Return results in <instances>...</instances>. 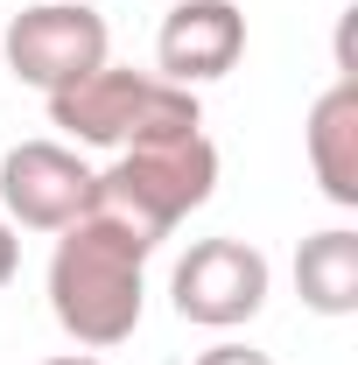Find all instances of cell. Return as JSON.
<instances>
[{
    "label": "cell",
    "instance_id": "obj_1",
    "mask_svg": "<svg viewBox=\"0 0 358 365\" xmlns=\"http://www.w3.org/2000/svg\"><path fill=\"white\" fill-rule=\"evenodd\" d=\"M162 239L127 225L120 211H85L78 225L56 232L49 253V317L63 323L85 351H113L140 330L148 302V253Z\"/></svg>",
    "mask_w": 358,
    "mask_h": 365
},
{
    "label": "cell",
    "instance_id": "obj_2",
    "mask_svg": "<svg viewBox=\"0 0 358 365\" xmlns=\"http://www.w3.org/2000/svg\"><path fill=\"white\" fill-rule=\"evenodd\" d=\"M211 190H218L211 134L204 127H176V134H148L134 148H120V162L98 169V211H120L148 239H169L190 211L211 204Z\"/></svg>",
    "mask_w": 358,
    "mask_h": 365
},
{
    "label": "cell",
    "instance_id": "obj_3",
    "mask_svg": "<svg viewBox=\"0 0 358 365\" xmlns=\"http://www.w3.org/2000/svg\"><path fill=\"white\" fill-rule=\"evenodd\" d=\"M49 127L78 140V148H134L148 134H176V127H204L197 91L169 85L155 71H127V63H98L91 78L49 91Z\"/></svg>",
    "mask_w": 358,
    "mask_h": 365
},
{
    "label": "cell",
    "instance_id": "obj_4",
    "mask_svg": "<svg viewBox=\"0 0 358 365\" xmlns=\"http://www.w3.org/2000/svg\"><path fill=\"white\" fill-rule=\"evenodd\" d=\"M113 36H106V14L85 7V0H43V7H21L14 21H7V36H0V56H7V71L21 78V85L49 91L78 85L91 78L98 63H113L106 56Z\"/></svg>",
    "mask_w": 358,
    "mask_h": 365
},
{
    "label": "cell",
    "instance_id": "obj_5",
    "mask_svg": "<svg viewBox=\"0 0 358 365\" xmlns=\"http://www.w3.org/2000/svg\"><path fill=\"white\" fill-rule=\"evenodd\" d=\"M274 288V267L267 253L253 246V239H197L190 253L176 260L169 274V302H176L183 323H204V330H239V323L260 317V302H267Z\"/></svg>",
    "mask_w": 358,
    "mask_h": 365
},
{
    "label": "cell",
    "instance_id": "obj_6",
    "mask_svg": "<svg viewBox=\"0 0 358 365\" xmlns=\"http://www.w3.org/2000/svg\"><path fill=\"white\" fill-rule=\"evenodd\" d=\"M0 211L7 225L63 232L85 211H98V169L63 140H14L0 155Z\"/></svg>",
    "mask_w": 358,
    "mask_h": 365
},
{
    "label": "cell",
    "instance_id": "obj_7",
    "mask_svg": "<svg viewBox=\"0 0 358 365\" xmlns=\"http://www.w3.org/2000/svg\"><path fill=\"white\" fill-rule=\"evenodd\" d=\"M246 56V14L232 0H176L155 36V78L197 91Z\"/></svg>",
    "mask_w": 358,
    "mask_h": 365
},
{
    "label": "cell",
    "instance_id": "obj_8",
    "mask_svg": "<svg viewBox=\"0 0 358 365\" xmlns=\"http://www.w3.org/2000/svg\"><path fill=\"white\" fill-rule=\"evenodd\" d=\"M310 169L337 211H358V78L352 71L310 106Z\"/></svg>",
    "mask_w": 358,
    "mask_h": 365
},
{
    "label": "cell",
    "instance_id": "obj_9",
    "mask_svg": "<svg viewBox=\"0 0 358 365\" xmlns=\"http://www.w3.org/2000/svg\"><path fill=\"white\" fill-rule=\"evenodd\" d=\"M295 295L316 317H352L358 309V232L352 225L310 232L295 246Z\"/></svg>",
    "mask_w": 358,
    "mask_h": 365
},
{
    "label": "cell",
    "instance_id": "obj_10",
    "mask_svg": "<svg viewBox=\"0 0 358 365\" xmlns=\"http://www.w3.org/2000/svg\"><path fill=\"white\" fill-rule=\"evenodd\" d=\"M197 365H274V359L253 351V344H232V337H225V344H211V351H197Z\"/></svg>",
    "mask_w": 358,
    "mask_h": 365
},
{
    "label": "cell",
    "instance_id": "obj_11",
    "mask_svg": "<svg viewBox=\"0 0 358 365\" xmlns=\"http://www.w3.org/2000/svg\"><path fill=\"white\" fill-rule=\"evenodd\" d=\"M14 267H21V239H14V225H7V211H0V288L14 281Z\"/></svg>",
    "mask_w": 358,
    "mask_h": 365
},
{
    "label": "cell",
    "instance_id": "obj_12",
    "mask_svg": "<svg viewBox=\"0 0 358 365\" xmlns=\"http://www.w3.org/2000/svg\"><path fill=\"white\" fill-rule=\"evenodd\" d=\"M43 365H106L98 351H56V359H43Z\"/></svg>",
    "mask_w": 358,
    "mask_h": 365
}]
</instances>
